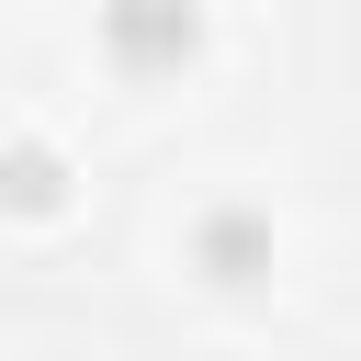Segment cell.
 Masks as SVG:
<instances>
[{"label":"cell","instance_id":"6da1fadb","mask_svg":"<svg viewBox=\"0 0 361 361\" xmlns=\"http://www.w3.org/2000/svg\"><path fill=\"white\" fill-rule=\"evenodd\" d=\"M102 56L124 79H180L203 56V0H102Z\"/></svg>","mask_w":361,"mask_h":361},{"label":"cell","instance_id":"7a4b0ae2","mask_svg":"<svg viewBox=\"0 0 361 361\" xmlns=\"http://www.w3.org/2000/svg\"><path fill=\"white\" fill-rule=\"evenodd\" d=\"M271 214L259 203H203L192 214V271L214 282V293H248V282H271Z\"/></svg>","mask_w":361,"mask_h":361},{"label":"cell","instance_id":"3957f363","mask_svg":"<svg viewBox=\"0 0 361 361\" xmlns=\"http://www.w3.org/2000/svg\"><path fill=\"white\" fill-rule=\"evenodd\" d=\"M68 147L56 135H34V124H11L0 135V214H68Z\"/></svg>","mask_w":361,"mask_h":361}]
</instances>
